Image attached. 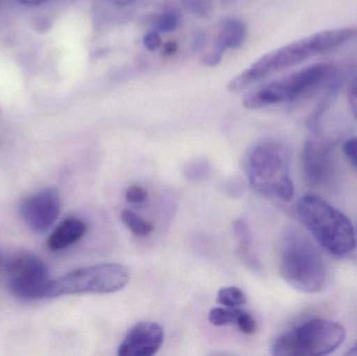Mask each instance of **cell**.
Returning <instances> with one entry per match:
<instances>
[{
  "instance_id": "cell-1",
  "label": "cell",
  "mask_w": 357,
  "mask_h": 356,
  "mask_svg": "<svg viewBox=\"0 0 357 356\" xmlns=\"http://www.w3.org/2000/svg\"><path fill=\"white\" fill-rule=\"evenodd\" d=\"M357 37V27L327 29L277 48L256 61L228 84L231 92H241L251 86L293 68L310 59L337 49Z\"/></svg>"
},
{
  "instance_id": "cell-2",
  "label": "cell",
  "mask_w": 357,
  "mask_h": 356,
  "mask_svg": "<svg viewBox=\"0 0 357 356\" xmlns=\"http://www.w3.org/2000/svg\"><path fill=\"white\" fill-rule=\"evenodd\" d=\"M279 272L289 286L306 294L322 291L328 278V268L320 249L295 226L285 228L281 235Z\"/></svg>"
},
{
  "instance_id": "cell-3",
  "label": "cell",
  "mask_w": 357,
  "mask_h": 356,
  "mask_svg": "<svg viewBox=\"0 0 357 356\" xmlns=\"http://www.w3.org/2000/svg\"><path fill=\"white\" fill-rule=\"evenodd\" d=\"M291 162V150L287 142L277 138L257 142L245 156L250 185L260 196L289 202L294 196Z\"/></svg>"
},
{
  "instance_id": "cell-4",
  "label": "cell",
  "mask_w": 357,
  "mask_h": 356,
  "mask_svg": "<svg viewBox=\"0 0 357 356\" xmlns=\"http://www.w3.org/2000/svg\"><path fill=\"white\" fill-rule=\"evenodd\" d=\"M296 212L319 246L331 255L345 257L356 250V232L351 221L320 196H302Z\"/></svg>"
},
{
  "instance_id": "cell-5",
  "label": "cell",
  "mask_w": 357,
  "mask_h": 356,
  "mask_svg": "<svg viewBox=\"0 0 357 356\" xmlns=\"http://www.w3.org/2000/svg\"><path fill=\"white\" fill-rule=\"evenodd\" d=\"M335 75V65L318 63L275 79L243 96L245 108L256 110L274 105L297 102L322 87Z\"/></svg>"
},
{
  "instance_id": "cell-6",
  "label": "cell",
  "mask_w": 357,
  "mask_h": 356,
  "mask_svg": "<svg viewBox=\"0 0 357 356\" xmlns=\"http://www.w3.org/2000/svg\"><path fill=\"white\" fill-rule=\"evenodd\" d=\"M343 325L326 319H314L284 332L276 339L272 355L322 356L331 355L345 342Z\"/></svg>"
},
{
  "instance_id": "cell-7",
  "label": "cell",
  "mask_w": 357,
  "mask_h": 356,
  "mask_svg": "<svg viewBox=\"0 0 357 356\" xmlns=\"http://www.w3.org/2000/svg\"><path fill=\"white\" fill-rule=\"evenodd\" d=\"M130 274L119 263L79 268L56 280H50L44 298L79 294H112L126 288Z\"/></svg>"
},
{
  "instance_id": "cell-8",
  "label": "cell",
  "mask_w": 357,
  "mask_h": 356,
  "mask_svg": "<svg viewBox=\"0 0 357 356\" xmlns=\"http://www.w3.org/2000/svg\"><path fill=\"white\" fill-rule=\"evenodd\" d=\"M8 279L10 293L22 301L44 298L50 281L45 263L29 252L20 253L10 261Z\"/></svg>"
},
{
  "instance_id": "cell-9",
  "label": "cell",
  "mask_w": 357,
  "mask_h": 356,
  "mask_svg": "<svg viewBox=\"0 0 357 356\" xmlns=\"http://www.w3.org/2000/svg\"><path fill=\"white\" fill-rule=\"evenodd\" d=\"M303 169L312 185H325L335 173V146L328 139L314 136L306 141L303 150Z\"/></svg>"
},
{
  "instance_id": "cell-10",
  "label": "cell",
  "mask_w": 357,
  "mask_h": 356,
  "mask_svg": "<svg viewBox=\"0 0 357 356\" xmlns=\"http://www.w3.org/2000/svg\"><path fill=\"white\" fill-rule=\"evenodd\" d=\"M61 198L56 188H45L23 201L20 215L29 229L37 233L47 231L59 217Z\"/></svg>"
},
{
  "instance_id": "cell-11",
  "label": "cell",
  "mask_w": 357,
  "mask_h": 356,
  "mask_svg": "<svg viewBox=\"0 0 357 356\" xmlns=\"http://www.w3.org/2000/svg\"><path fill=\"white\" fill-rule=\"evenodd\" d=\"M165 341V330L154 322L136 324L119 345V356H151L156 355Z\"/></svg>"
},
{
  "instance_id": "cell-12",
  "label": "cell",
  "mask_w": 357,
  "mask_h": 356,
  "mask_svg": "<svg viewBox=\"0 0 357 356\" xmlns=\"http://www.w3.org/2000/svg\"><path fill=\"white\" fill-rule=\"evenodd\" d=\"M247 25L238 18H226L218 26L213 47L204 56L203 63L208 67L220 64L226 50L236 49L245 43Z\"/></svg>"
},
{
  "instance_id": "cell-13",
  "label": "cell",
  "mask_w": 357,
  "mask_h": 356,
  "mask_svg": "<svg viewBox=\"0 0 357 356\" xmlns=\"http://www.w3.org/2000/svg\"><path fill=\"white\" fill-rule=\"evenodd\" d=\"M87 233L85 222L77 217H68L64 219L54 230L47 240V247L52 252L65 250L77 244Z\"/></svg>"
},
{
  "instance_id": "cell-14",
  "label": "cell",
  "mask_w": 357,
  "mask_h": 356,
  "mask_svg": "<svg viewBox=\"0 0 357 356\" xmlns=\"http://www.w3.org/2000/svg\"><path fill=\"white\" fill-rule=\"evenodd\" d=\"M233 232L238 240V254L243 263L253 271H259L261 269V263L254 251L253 235L247 222L243 219L235 221L233 224Z\"/></svg>"
},
{
  "instance_id": "cell-15",
  "label": "cell",
  "mask_w": 357,
  "mask_h": 356,
  "mask_svg": "<svg viewBox=\"0 0 357 356\" xmlns=\"http://www.w3.org/2000/svg\"><path fill=\"white\" fill-rule=\"evenodd\" d=\"M121 217V221L125 224L126 227L135 235L146 238L154 231V226L152 223L142 219L139 215H136L135 212L129 210V209L123 210Z\"/></svg>"
},
{
  "instance_id": "cell-16",
  "label": "cell",
  "mask_w": 357,
  "mask_h": 356,
  "mask_svg": "<svg viewBox=\"0 0 357 356\" xmlns=\"http://www.w3.org/2000/svg\"><path fill=\"white\" fill-rule=\"evenodd\" d=\"M216 301L224 307L239 309L247 303V296L236 286H227L218 291Z\"/></svg>"
},
{
  "instance_id": "cell-17",
  "label": "cell",
  "mask_w": 357,
  "mask_h": 356,
  "mask_svg": "<svg viewBox=\"0 0 357 356\" xmlns=\"http://www.w3.org/2000/svg\"><path fill=\"white\" fill-rule=\"evenodd\" d=\"M181 15L175 8H167L157 16L155 31L159 33H173L180 26Z\"/></svg>"
},
{
  "instance_id": "cell-18",
  "label": "cell",
  "mask_w": 357,
  "mask_h": 356,
  "mask_svg": "<svg viewBox=\"0 0 357 356\" xmlns=\"http://www.w3.org/2000/svg\"><path fill=\"white\" fill-rule=\"evenodd\" d=\"M239 309H228V307H216L211 309L208 316L212 325L222 327V326L235 325L238 316Z\"/></svg>"
},
{
  "instance_id": "cell-19",
  "label": "cell",
  "mask_w": 357,
  "mask_h": 356,
  "mask_svg": "<svg viewBox=\"0 0 357 356\" xmlns=\"http://www.w3.org/2000/svg\"><path fill=\"white\" fill-rule=\"evenodd\" d=\"M209 173V164L205 160L193 161L192 163L187 164L184 169L185 176L191 181L205 180Z\"/></svg>"
},
{
  "instance_id": "cell-20",
  "label": "cell",
  "mask_w": 357,
  "mask_h": 356,
  "mask_svg": "<svg viewBox=\"0 0 357 356\" xmlns=\"http://www.w3.org/2000/svg\"><path fill=\"white\" fill-rule=\"evenodd\" d=\"M235 326L243 334H248V336L255 334L256 330H257V324H256L254 318L249 313H245V311H241V309L238 311V316H237V321Z\"/></svg>"
},
{
  "instance_id": "cell-21",
  "label": "cell",
  "mask_w": 357,
  "mask_h": 356,
  "mask_svg": "<svg viewBox=\"0 0 357 356\" xmlns=\"http://www.w3.org/2000/svg\"><path fill=\"white\" fill-rule=\"evenodd\" d=\"M126 201L131 204H142L148 199V192L139 185H132L125 194Z\"/></svg>"
},
{
  "instance_id": "cell-22",
  "label": "cell",
  "mask_w": 357,
  "mask_h": 356,
  "mask_svg": "<svg viewBox=\"0 0 357 356\" xmlns=\"http://www.w3.org/2000/svg\"><path fill=\"white\" fill-rule=\"evenodd\" d=\"M343 150L347 160L357 169V137L348 139L344 144Z\"/></svg>"
},
{
  "instance_id": "cell-23",
  "label": "cell",
  "mask_w": 357,
  "mask_h": 356,
  "mask_svg": "<svg viewBox=\"0 0 357 356\" xmlns=\"http://www.w3.org/2000/svg\"><path fill=\"white\" fill-rule=\"evenodd\" d=\"M144 44L146 49L151 50V52L158 49L161 46V38L158 31L153 29V31L146 33L144 37Z\"/></svg>"
},
{
  "instance_id": "cell-24",
  "label": "cell",
  "mask_w": 357,
  "mask_h": 356,
  "mask_svg": "<svg viewBox=\"0 0 357 356\" xmlns=\"http://www.w3.org/2000/svg\"><path fill=\"white\" fill-rule=\"evenodd\" d=\"M348 104L351 109L352 114L357 119V77L351 82L348 89Z\"/></svg>"
},
{
  "instance_id": "cell-25",
  "label": "cell",
  "mask_w": 357,
  "mask_h": 356,
  "mask_svg": "<svg viewBox=\"0 0 357 356\" xmlns=\"http://www.w3.org/2000/svg\"><path fill=\"white\" fill-rule=\"evenodd\" d=\"M165 54L167 56H171V54H175L177 52V44L175 42H169L167 45L165 46Z\"/></svg>"
},
{
  "instance_id": "cell-26",
  "label": "cell",
  "mask_w": 357,
  "mask_h": 356,
  "mask_svg": "<svg viewBox=\"0 0 357 356\" xmlns=\"http://www.w3.org/2000/svg\"><path fill=\"white\" fill-rule=\"evenodd\" d=\"M108 1L115 4V6H129L131 4L135 3L137 0H108Z\"/></svg>"
},
{
  "instance_id": "cell-27",
  "label": "cell",
  "mask_w": 357,
  "mask_h": 356,
  "mask_svg": "<svg viewBox=\"0 0 357 356\" xmlns=\"http://www.w3.org/2000/svg\"><path fill=\"white\" fill-rule=\"evenodd\" d=\"M19 2H21L22 4H25V6H39V4L44 3V2L47 1V0H18Z\"/></svg>"
},
{
  "instance_id": "cell-28",
  "label": "cell",
  "mask_w": 357,
  "mask_h": 356,
  "mask_svg": "<svg viewBox=\"0 0 357 356\" xmlns=\"http://www.w3.org/2000/svg\"><path fill=\"white\" fill-rule=\"evenodd\" d=\"M346 355L357 356V342L356 343V345H354L352 348L346 353Z\"/></svg>"
}]
</instances>
